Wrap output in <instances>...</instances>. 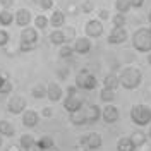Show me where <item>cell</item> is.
Here are the masks:
<instances>
[{
    "instance_id": "33",
    "label": "cell",
    "mask_w": 151,
    "mask_h": 151,
    "mask_svg": "<svg viewBox=\"0 0 151 151\" xmlns=\"http://www.w3.org/2000/svg\"><path fill=\"white\" fill-rule=\"evenodd\" d=\"M79 9H81V12H84V14H91L94 10V2L93 0H84Z\"/></svg>"
},
{
    "instance_id": "47",
    "label": "cell",
    "mask_w": 151,
    "mask_h": 151,
    "mask_svg": "<svg viewBox=\"0 0 151 151\" xmlns=\"http://www.w3.org/2000/svg\"><path fill=\"white\" fill-rule=\"evenodd\" d=\"M69 14H77V7H76V4H69Z\"/></svg>"
},
{
    "instance_id": "36",
    "label": "cell",
    "mask_w": 151,
    "mask_h": 151,
    "mask_svg": "<svg viewBox=\"0 0 151 151\" xmlns=\"http://www.w3.org/2000/svg\"><path fill=\"white\" fill-rule=\"evenodd\" d=\"M9 40H10L9 33H7L5 29H0V47H5V45L9 43Z\"/></svg>"
},
{
    "instance_id": "43",
    "label": "cell",
    "mask_w": 151,
    "mask_h": 151,
    "mask_svg": "<svg viewBox=\"0 0 151 151\" xmlns=\"http://www.w3.org/2000/svg\"><path fill=\"white\" fill-rule=\"evenodd\" d=\"M26 151H43V150H41V146H40L38 141H36V142H33L29 148H26Z\"/></svg>"
},
{
    "instance_id": "9",
    "label": "cell",
    "mask_w": 151,
    "mask_h": 151,
    "mask_svg": "<svg viewBox=\"0 0 151 151\" xmlns=\"http://www.w3.org/2000/svg\"><path fill=\"white\" fill-rule=\"evenodd\" d=\"M101 119H103L106 124H115L119 119H120V113H119V108L115 106V105L108 103L105 106L103 110H101Z\"/></svg>"
},
{
    "instance_id": "1",
    "label": "cell",
    "mask_w": 151,
    "mask_h": 151,
    "mask_svg": "<svg viewBox=\"0 0 151 151\" xmlns=\"http://www.w3.org/2000/svg\"><path fill=\"white\" fill-rule=\"evenodd\" d=\"M119 81L124 89H136L142 83V72L137 67H125L119 74Z\"/></svg>"
},
{
    "instance_id": "42",
    "label": "cell",
    "mask_w": 151,
    "mask_h": 151,
    "mask_svg": "<svg viewBox=\"0 0 151 151\" xmlns=\"http://www.w3.org/2000/svg\"><path fill=\"white\" fill-rule=\"evenodd\" d=\"M12 4H14V0H0V7H4V9L12 7Z\"/></svg>"
},
{
    "instance_id": "41",
    "label": "cell",
    "mask_w": 151,
    "mask_h": 151,
    "mask_svg": "<svg viewBox=\"0 0 151 151\" xmlns=\"http://www.w3.org/2000/svg\"><path fill=\"white\" fill-rule=\"evenodd\" d=\"M77 89H79V88H77V86H69V88H67V96H76V94H77Z\"/></svg>"
},
{
    "instance_id": "16",
    "label": "cell",
    "mask_w": 151,
    "mask_h": 151,
    "mask_svg": "<svg viewBox=\"0 0 151 151\" xmlns=\"http://www.w3.org/2000/svg\"><path fill=\"white\" fill-rule=\"evenodd\" d=\"M38 31L36 28H22L21 31V41H28V43H38Z\"/></svg>"
},
{
    "instance_id": "46",
    "label": "cell",
    "mask_w": 151,
    "mask_h": 151,
    "mask_svg": "<svg viewBox=\"0 0 151 151\" xmlns=\"http://www.w3.org/2000/svg\"><path fill=\"white\" fill-rule=\"evenodd\" d=\"M7 151H21V144H10Z\"/></svg>"
},
{
    "instance_id": "6",
    "label": "cell",
    "mask_w": 151,
    "mask_h": 151,
    "mask_svg": "<svg viewBox=\"0 0 151 151\" xmlns=\"http://www.w3.org/2000/svg\"><path fill=\"white\" fill-rule=\"evenodd\" d=\"M26 106H28L26 98L24 96H19V94H14V96H10L9 103H7V110L10 113H14V115H19V113L24 112Z\"/></svg>"
},
{
    "instance_id": "14",
    "label": "cell",
    "mask_w": 151,
    "mask_h": 151,
    "mask_svg": "<svg viewBox=\"0 0 151 151\" xmlns=\"http://www.w3.org/2000/svg\"><path fill=\"white\" fill-rule=\"evenodd\" d=\"M84 112H86V122L88 124H94L101 119V108L98 105H89Z\"/></svg>"
},
{
    "instance_id": "19",
    "label": "cell",
    "mask_w": 151,
    "mask_h": 151,
    "mask_svg": "<svg viewBox=\"0 0 151 151\" xmlns=\"http://www.w3.org/2000/svg\"><path fill=\"white\" fill-rule=\"evenodd\" d=\"M136 144L132 142L131 137H120L117 142V151H136Z\"/></svg>"
},
{
    "instance_id": "24",
    "label": "cell",
    "mask_w": 151,
    "mask_h": 151,
    "mask_svg": "<svg viewBox=\"0 0 151 151\" xmlns=\"http://www.w3.org/2000/svg\"><path fill=\"white\" fill-rule=\"evenodd\" d=\"M131 139H132V142L136 144V148H139V146H144V142L148 139V134H144L142 131H136V132H132Z\"/></svg>"
},
{
    "instance_id": "12",
    "label": "cell",
    "mask_w": 151,
    "mask_h": 151,
    "mask_svg": "<svg viewBox=\"0 0 151 151\" xmlns=\"http://www.w3.org/2000/svg\"><path fill=\"white\" fill-rule=\"evenodd\" d=\"M62 94H64V91H62V88L57 84V83H50L47 88V98L50 100V101H60L62 100Z\"/></svg>"
},
{
    "instance_id": "40",
    "label": "cell",
    "mask_w": 151,
    "mask_h": 151,
    "mask_svg": "<svg viewBox=\"0 0 151 151\" xmlns=\"http://www.w3.org/2000/svg\"><path fill=\"white\" fill-rule=\"evenodd\" d=\"M144 5V0H131V7L132 9H141Z\"/></svg>"
},
{
    "instance_id": "30",
    "label": "cell",
    "mask_w": 151,
    "mask_h": 151,
    "mask_svg": "<svg viewBox=\"0 0 151 151\" xmlns=\"http://www.w3.org/2000/svg\"><path fill=\"white\" fill-rule=\"evenodd\" d=\"M33 96L36 98V100H41V98H45L47 96V88L43 84H38L33 88Z\"/></svg>"
},
{
    "instance_id": "25",
    "label": "cell",
    "mask_w": 151,
    "mask_h": 151,
    "mask_svg": "<svg viewBox=\"0 0 151 151\" xmlns=\"http://www.w3.org/2000/svg\"><path fill=\"white\" fill-rule=\"evenodd\" d=\"M14 22V16L9 9L0 10V26H10Z\"/></svg>"
},
{
    "instance_id": "3",
    "label": "cell",
    "mask_w": 151,
    "mask_h": 151,
    "mask_svg": "<svg viewBox=\"0 0 151 151\" xmlns=\"http://www.w3.org/2000/svg\"><path fill=\"white\" fill-rule=\"evenodd\" d=\"M131 120L139 127H146L151 124V106L148 105H134L131 108Z\"/></svg>"
},
{
    "instance_id": "10",
    "label": "cell",
    "mask_w": 151,
    "mask_h": 151,
    "mask_svg": "<svg viewBox=\"0 0 151 151\" xmlns=\"http://www.w3.org/2000/svg\"><path fill=\"white\" fill-rule=\"evenodd\" d=\"M74 52L79 53V55H88L91 52V40L88 36H81V38H76L74 40Z\"/></svg>"
},
{
    "instance_id": "8",
    "label": "cell",
    "mask_w": 151,
    "mask_h": 151,
    "mask_svg": "<svg viewBox=\"0 0 151 151\" xmlns=\"http://www.w3.org/2000/svg\"><path fill=\"white\" fill-rule=\"evenodd\" d=\"M79 142L84 144L88 150H98V148L103 144V139H101V136H100L98 132H89V134L83 136Z\"/></svg>"
},
{
    "instance_id": "39",
    "label": "cell",
    "mask_w": 151,
    "mask_h": 151,
    "mask_svg": "<svg viewBox=\"0 0 151 151\" xmlns=\"http://www.w3.org/2000/svg\"><path fill=\"white\" fill-rule=\"evenodd\" d=\"M98 17H100V21H106V19H110V14H108L106 9H101L98 12Z\"/></svg>"
},
{
    "instance_id": "11",
    "label": "cell",
    "mask_w": 151,
    "mask_h": 151,
    "mask_svg": "<svg viewBox=\"0 0 151 151\" xmlns=\"http://www.w3.org/2000/svg\"><path fill=\"white\" fill-rule=\"evenodd\" d=\"M38 122H40V115H38L35 110H24V112H22V125H24V127L33 129V127L38 125Z\"/></svg>"
},
{
    "instance_id": "34",
    "label": "cell",
    "mask_w": 151,
    "mask_h": 151,
    "mask_svg": "<svg viewBox=\"0 0 151 151\" xmlns=\"http://www.w3.org/2000/svg\"><path fill=\"white\" fill-rule=\"evenodd\" d=\"M112 22H113V26H125V14L117 12L112 17Z\"/></svg>"
},
{
    "instance_id": "22",
    "label": "cell",
    "mask_w": 151,
    "mask_h": 151,
    "mask_svg": "<svg viewBox=\"0 0 151 151\" xmlns=\"http://www.w3.org/2000/svg\"><path fill=\"white\" fill-rule=\"evenodd\" d=\"M0 134L2 136H7V137H12L14 134H16V129H14V125L7 120H0Z\"/></svg>"
},
{
    "instance_id": "20",
    "label": "cell",
    "mask_w": 151,
    "mask_h": 151,
    "mask_svg": "<svg viewBox=\"0 0 151 151\" xmlns=\"http://www.w3.org/2000/svg\"><path fill=\"white\" fill-rule=\"evenodd\" d=\"M103 86L105 88H110V89H117L119 86H120V81H119V76L110 72V74H106L103 77Z\"/></svg>"
},
{
    "instance_id": "53",
    "label": "cell",
    "mask_w": 151,
    "mask_h": 151,
    "mask_svg": "<svg viewBox=\"0 0 151 151\" xmlns=\"http://www.w3.org/2000/svg\"><path fill=\"white\" fill-rule=\"evenodd\" d=\"M0 81H2V77H0Z\"/></svg>"
},
{
    "instance_id": "51",
    "label": "cell",
    "mask_w": 151,
    "mask_h": 151,
    "mask_svg": "<svg viewBox=\"0 0 151 151\" xmlns=\"http://www.w3.org/2000/svg\"><path fill=\"white\" fill-rule=\"evenodd\" d=\"M148 137L151 139V125H150V129H148Z\"/></svg>"
},
{
    "instance_id": "37",
    "label": "cell",
    "mask_w": 151,
    "mask_h": 151,
    "mask_svg": "<svg viewBox=\"0 0 151 151\" xmlns=\"http://www.w3.org/2000/svg\"><path fill=\"white\" fill-rule=\"evenodd\" d=\"M64 35H65L67 43H69L70 40H76V31H74V28H65V31H64Z\"/></svg>"
},
{
    "instance_id": "29",
    "label": "cell",
    "mask_w": 151,
    "mask_h": 151,
    "mask_svg": "<svg viewBox=\"0 0 151 151\" xmlns=\"http://www.w3.org/2000/svg\"><path fill=\"white\" fill-rule=\"evenodd\" d=\"M35 26H36L38 29H47L48 26H50V19H48L47 16H36V17H35Z\"/></svg>"
},
{
    "instance_id": "38",
    "label": "cell",
    "mask_w": 151,
    "mask_h": 151,
    "mask_svg": "<svg viewBox=\"0 0 151 151\" xmlns=\"http://www.w3.org/2000/svg\"><path fill=\"white\" fill-rule=\"evenodd\" d=\"M40 7L43 10H50L53 7V0H40Z\"/></svg>"
},
{
    "instance_id": "45",
    "label": "cell",
    "mask_w": 151,
    "mask_h": 151,
    "mask_svg": "<svg viewBox=\"0 0 151 151\" xmlns=\"http://www.w3.org/2000/svg\"><path fill=\"white\" fill-rule=\"evenodd\" d=\"M41 115H43V117H52V115H53V110H52V108H43V110H41Z\"/></svg>"
},
{
    "instance_id": "26",
    "label": "cell",
    "mask_w": 151,
    "mask_h": 151,
    "mask_svg": "<svg viewBox=\"0 0 151 151\" xmlns=\"http://www.w3.org/2000/svg\"><path fill=\"white\" fill-rule=\"evenodd\" d=\"M74 53H76V52H74V47H70L69 43L60 45V50H58V55H60V58H70Z\"/></svg>"
},
{
    "instance_id": "23",
    "label": "cell",
    "mask_w": 151,
    "mask_h": 151,
    "mask_svg": "<svg viewBox=\"0 0 151 151\" xmlns=\"http://www.w3.org/2000/svg\"><path fill=\"white\" fill-rule=\"evenodd\" d=\"M100 100L105 101V103H112L113 100H115V89H110V88H101V91H100Z\"/></svg>"
},
{
    "instance_id": "18",
    "label": "cell",
    "mask_w": 151,
    "mask_h": 151,
    "mask_svg": "<svg viewBox=\"0 0 151 151\" xmlns=\"http://www.w3.org/2000/svg\"><path fill=\"white\" fill-rule=\"evenodd\" d=\"M69 120H70V124L72 125H84L86 122V112L81 108V110H77V112H72L69 113Z\"/></svg>"
},
{
    "instance_id": "28",
    "label": "cell",
    "mask_w": 151,
    "mask_h": 151,
    "mask_svg": "<svg viewBox=\"0 0 151 151\" xmlns=\"http://www.w3.org/2000/svg\"><path fill=\"white\" fill-rule=\"evenodd\" d=\"M38 144L41 146V150H43V151L52 150V148L55 146V142H53V137H52V136H43V137L38 141Z\"/></svg>"
},
{
    "instance_id": "50",
    "label": "cell",
    "mask_w": 151,
    "mask_h": 151,
    "mask_svg": "<svg viewBox=\"0 0 151 151\" xmlns=\"http://www.w3.org/2000/svg\"><path fill=\"white\" fill-rule=\"evenodd\" d=\"M2 144H4V136L0 134V146H2Z\"/></svg>"
},
{
    "instance_id": "21",
    "label": "cell",
    "mask_w": 151,
    "mask_h": 151,
    "mask_svg": "<svg viewBox=\"0 0 151 151\" xmlns=\"http://www.w3.org/2000/svg\"><path fill=\"white\" fill-rule=\"evenodd\" d=\"M50 41H52V45H58V47L64 45V43H67L64 31H62V29H55V31H52V33H50Z\"/></svg>"
},
{
    "instance_id": "2",
    "label": "cell",
    "mask_w": 151,
    "mask_h": 151,
    "mask_svg": "<svg viewBox=\"0 0 151 151\" xmlns=\"http://www.w3.org/2000/svg\"><path fill=\"white\" fill-rule=\"evenodd\" d=\"M132 47L139 53L151 52V28H139L132 35Z\"/></svg>"
},
{
    "instance_id": "15",
    "label": "cell",
    "mask_w": 151,
    "mask_h": 151,
    "mask_svg": "<svg viewBox=\"0 0 151 151\" xmlns=\"http://www.w3.org/2000/svg\"><path fill=\"white\" fill-rule=\"evenodd\" d=\"M14 21H16V24H17V26L26 28V26H29V22H31V12H29L28 9H19L17 12H16Z\"/></svg>"
},
{
    "instance_id": "52",
    "label": "cell",
    "mask_w": 151,
    "mask_h": 151,
    "mask_svg": "<svg viewBox=\"0 0 151 151\" xmlns=\"http://www.w3.org/2000/svg\"><path fill=\"white\" fill-rule=\"evenodd\" d=\"M148 19H150V22H151V10H150V14H148Z\"/></svg>"
},
{
    "instance_id": "17",
    "label": "cell",
    "mask_w": 151,
    "mask_h": 151,
    "mask_svg": "<svg viewBox=\"0 0 151 151\" xmlns=\"http://www.w3.org/2000/svg\"><path fill=\"white\" fill-rule=\"evenodd\" d=\"M50 24L53 26L55 29H60L64 24H65V14L62 10H53L52 12V17H50Z\"/></svg>"
},
{
    "instance_id": "35",
    "label": "cell",
    "mask_w": 151,
    "mask_h": 151,
    "mask_svg": "<svg viewBox=\"0 0 151 151\" xmlns=\"http://www.w3.org/2000/svg\"><path fill=\"white\" fill-rule=\"evenodd\" d=\"M36 48V43H28V41H21V45H19V50L22 52V53H29V52H33Z\"/></svg>"
},
{
    "instance_id": "48",
    "label": "cell",
    "mask_w": 151,
    "mask_h": 151,
    "mask_svg": "<svg viewBox=\"0 0 151 151\" xmlns=\"http://www.w3.org/2000/svg\"><path fill=\"white\" fill-rule=\"evenodd\" d=\"M58 76H60V77H62V79H64V77H67V76H69V70H60V72H58Z\"/></svg>"
},
{
    "instance_id": "7",
    "label": "cell",
    "mask_w": 151,
    "mask_h": 151,
    "mask_svg": "<svg viewBox=\"0 0 151 151\" xmlns=\"http://www.w3.org/2000/svg\"><path fill=\"white\" fill-rule=\"evenodd\" d=\"M84 33L88 38H100L103 35V22L100 19H91L84 26Z\"/></svg>"
},
{
    "instance_id": "32",
    "label": "cell",
    "mask_w": 151,
    "mask_h": 151,
    "mask_svg": "<svg viewBox=\"0 0 151 151\" xmlns=\"http://www.w3.org/2000/svg\"><path fill=\"white\" fill-rule=\"evenodd\" d=\"M33 142H36V141H35V137H33L31 134H24V136H21L19 144H21V148H24V150H26V148H29Z\"/></svg>"
},
{
    "instance_id": "4",
    "label": "cell",
    "mask_w": 151,
    "mask_h": 151,
    "mask_svg": "<svg viewBox=\"0 0 151 151\" xmlns=\"http://www.w3.org/2000/svg\"><path fill=\"white\" fill-rule=\"evenodd\" d=\"M76 86L79 89H84V91H91L98 86V81L88 69H83L79 74L76 76Z\"/></svg>"
},
{
    "instance_id": "27",
    "label": "cell",
    "mask_w": 151,
    "mask_h": 151,
    "mask_svg": "<svg viewBox=\"0 0 151 151\" xmlns=\"http://www.w3.org/2000/svg\"><path fill=\"white\" fill-rule=\"evenodd\" d=\"M115 9L119 10V12H122V14H127L132 9L131 0H115Z\"/></svg>"
},
{
    "instance_id": "44",
    "label": "cell",
    "mask_w": 151,
    "mask_h": 151,
    "mask_svg": "<svg viewBox=\"0 0 151 151\" xmlns=\"http://www.w3.org/2000/svg\"><path fill=\"white\" fill-rule=\"evenodd\" d=\"M69 151H88V148H86L84 144H81V142H79V146H72Z\"/></svg>"
},
{
    "instance_id": "31",
    "label": "cell",
    "mask_w": 151,
    "mask_h": 151,
    "mask_svg": "<svg viewBox=\"0 0 151 151\" xmlns=\"http://www.w3.org/2000/svg\"><path fill=\"white\" fill-rule=\"evenodd\" d=\"M12 83H10V79H2L0 81V94H9L12 91Z\"/></svg>"
},
{
    "instance_id": "13",
    "label": "cell",
    "mask_w": 151,
    "mask_h": 151,
    "mask_svg": "<svg viewBox=\"0 0 151 151\" xmlns=\"http://www.w3.org/2000/svg\"><path fill=\"white\" fill-rule=\"evenodd\" d=\"M64 108H65L69 113L77 112V110L83 108V100L77 98V96H67L65 100H64Z\"/></svg>"
},
{
    "instance_id": "5",
    "label": "cell",
    "mask_w": 151,
    "mask_h": 151,
    "mask_svg": "<svg viewBox=\"0 0 151 151\" xmlns=\"http://www.w3.org/2000/svg\"><path fill=\"white\" fill-rule=\"evenodd\" d=\"M127 29L125 26H113V29L110 31V35H108V43L110 45H122L127 41Z\"/></svg>"
},
{
    "instance_id": "49",
    "label": "cell",
    "mask_w": 151,
    "mask_h": 151,
    "mask_svg": "<svg viewBox=\"0 0 151 151\" xmlns=\"http://www.w3.org/2000/svg\"><path fill=\"white\" fill-rule=\"evenodd\" d=\"M146 60H148V64L151 65V52H148V57H146Z\"/></svg>"
}]
</instances>
